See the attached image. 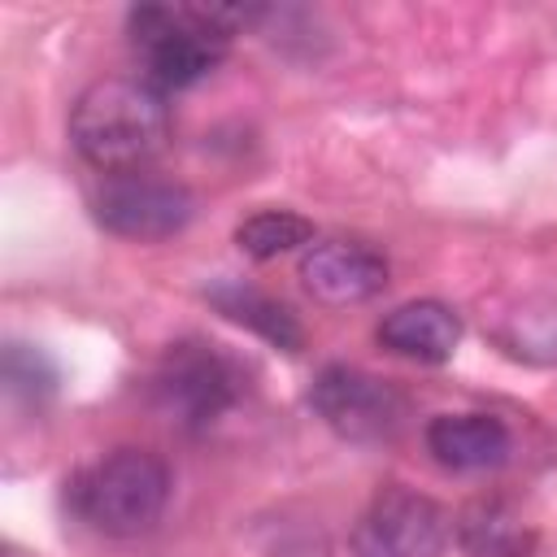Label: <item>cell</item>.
<instances>
[{"mask_svg":"<svg viewBox=\"0 0 557 557\" xmlns=\"http://www.w3.org/2000/svg\"><path fill=\"white\" fill-rule=\"evenodd\" d=\"M170 139V104L144 74H109L83 87L70 109V144L96 170L135 174L144 170Z\"/></svg>","mask_w":557,"mask_h":557,"instance_id":"1","label":"cell"},{"mask_svg":"<svg viewBox=\"0 0 557 557\" xmlns=\"http://www.w3.org/2000/svg\"><path fill=\"white\" fill-rule=\"evenodd\" d=\"M248 17V9L222 4H139L126 13V30L144 61V78L157 91H183L222 65Z\"/></svg>","mask_w":557,"mask_h":557,"instance_id":"2","label":"cell"},{"mask_svg":"<svg viewBox=\"0 0 557 557\" xmlns=\"http://www.w3.org/2000/svg\"><path fill=\"white\" fill-rule=\"evenodd\" d=\"M170 500V466L148 448H113L70 479V509L100 535L148 531Z\"/></svg>","mask_w":557,"mask_h":557,"instance_id":"3","label":"cell"},{"mask_svg":"<svg viewBox=\"0 0 557 557\" xmlns=\"http://www.w3.org/2000/svg\"><path fill=\"white\" fill-rule=\"evenodd\" d=\"M157 405L183 422V426H209L218 422L239 396H244V370L235 357H226L218 344L205 339H183L174 344L152 379Z\"/></svg>","mask_w":557,"mask_h":557,"instance_id":"4","label":"cell"},{"mask_svg":"<svg viewBox=\"0 0 557 557\" xmlns=\"http://www.w3.org/2000/svg\"><path fill=\"white\" fill-rule=\"evenodd\" d=\"M313 413L352 444H387L409 422V396L357 366H326L309 387Z\"/></svg>","mask_w":557,"mask_h":557,"instance_id":"5","label":"cell"},{"mask_svg":"<svg viewBox=\"0 0 557 557\" xmlns=\"http://www.w3.org/2000/svg\"><path fill=\"white\" fill-rule=\"evenodd\" d=\"M453 518L413 487H383L352 527V557H444Z\"/></svg>","mask_w":557,"mask_h":557,"instance_id":"6","label":"cell"},{"mask_svg":"<svg viewBox=\"0 0 557 557\" xmlns=\"http://www.w3.org/2000/svg\"><path fill=\"white\" fill-rule=\"evenodd\" d=\"M96 222L122 239H139V244H152V239H170L178 235L191 213H196V200L183 183L174 178H152V174H113L96 200Z\"/></svg>","mask_w":557,"mask_h":557,"instance_id":"7","label":"cell"},{"mask_svg":"<svg viewBox=\"0 0 557 557\" xmlns=\"http://www.w3.org/2000/svg\"><path fill=\"white\" fill-rule=\"evenodd\" d=\"M300 283L322 305H361L387 283V261L361 239H313L300 257Z\"/></svg>","mask_w":557,"mask_h":557,"instance_id":"8","label":"cell"},{"mask_svg":"<svg viewBox=\"0 0 557 557\" xmlns=\"http://www.w3.org/2000/svg\"><path fill=\"white\" fill-rule=\"evenodd\" d=\"M513 435L496 413H440L426 422V453L444 470H492L509 457Z\"/></svg>","mask_w":557,"mask_h":557,"instance_id":"9","label":"cell"},{"mask_svg":"<svg viewBox=\"0 0 557 557\" xmlns=\"http://www.w3.org/2000/svg\"><path fill=\"white\" fill-rule=\"evenodd\" d=\"M379 344L392 348L396 357H409V361H426V366H440L457 352L461 344V318L440 305V300H409V305H396L383 322H379Z\"/></svg>","mask_w":557,"mask_h":557,"instance_id":"10","label":"cell"},{"mask_svg":"<svg viewBox=\"0 0 557 557\" xmlns=\"http://www.w3.org/2000/svg\"><path fill=\"white\" fill-rule=\"evenodd\" d=\"M453 531H457V544H461L466 557H531L535 544H540L535 527L522 522V518H518L505 500H496V496L470 500V505L457 513Z\"/></svg>","mask_w":557,"mask_h":557,"instance_id":"11","label":"cell"},{"mask_svg":"<svg viewBox=\"0 0 557 557\" xmlns=\"http://www.w3.org/2000/svg\"><path fill=\"white\" fill-rule=\"evenodd\" d=\"M209 300H213V309H218L222 318L248 326L252 335L270 339L274 348L296 352V348L305 344V331H300L296 313H292L283 300H274V296H265V292H257V287H248V283H239V278L213 283V287H209Z\"/></svg>","mask_w":557,"mask_h":557,"instance_id":"12","label":"cell"},{"mask_svg":"<svg viewBox=\"0 0 557 557\" xmlns=\"http://www.w3.org/2000/svg\"><path fill=\"white\" fill-rule=\"evenodd\" d=\"M235 244L252 261H270L278 252H292L300 244H313V222L292 213V209H257L235 226Z\"/></svg>","mask_w":557,"mask_h":557,"instance_id":"13","label":"cell"}]
</instances>
